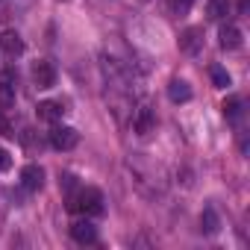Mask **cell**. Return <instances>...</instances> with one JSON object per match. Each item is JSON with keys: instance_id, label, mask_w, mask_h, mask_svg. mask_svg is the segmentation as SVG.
I'll use <instances>...</instances> for the list:
<instances>
[{"instance_id": "6da1fadb", "label": "cell", "mask_w": 250, "mask_h": 250, "mask_svg": "<svg viewBox=\"0 0 250 250\" xmlns=\"http://www.w3.org/2000/svg\"><path fill=\"white\" fill-rule=\"evenodd\" d=\"M71 212H83V215H100L103 212V194L97 188H80L71 200H68Z\"/></svg>"}, {"instance_id": "7a4b0ae2", "label": "cell", "mask_w": 250, "mask_h": 250, "mask_svg": "<svg viewBox=\"0 0 250 250\" xmlns=\"http://www.w3.org/2000/svg\"><path fill=\"white\" fill-rule=\"evenodd\" d=\"M77 142H80V133L74 127L53 124V130H50V147H56V150H74Z\"/></svg>"}, {"instance_id": "3957f363", "label": "cell", "mask_w": 250, "mask_h": 250, "mask_svg": "<svg viewBox=\"0 0 250 250\" xmlns=\"http://www.w3.org/2000/svg\"><path fill=\"white\" fill-rule=\"evenodd\" d=\"M33 80H36L39 88H53V85H56V68H53V62L39 59V62L33 65Z\"/></svg>"}, {"instance_id": "277c9868", "label": "cell", "mask_w": 250, "mask_h": 250, "mask_svg": "<svg viewBox=\"0 0 250 250\" xmlns=\"http://www.w3.org/2000/svg\"><path fill=\"white\" fill-rule=\"evenodd\" d=\"M200 47H203V30L200 27H188L180 36V50L188 53V56H194V53H200Z\"/></svg>"}, {"instance_id": "5b68a950", "label": "cell", "mask_w": 250, "mask_h": 250, "mask_svg": "<svg viewBox=\"0 0 250 250\" xmlns=\"http://www.w3.org/2000/svg\"><path fill=\"white\" fill-rule=\"evenodd\" d=\"M0 50L15 59V56L24 53V39H21L15 30H3V33H0Z\"/></svg>"}, {"instance_id": "8992f818", "label": "cell", "mask_w": 250, "mask_h": 250, "mask_svg": "<svg viewBox=\"0 0 250 250\" xmlns=\"http://www.w3.org/2000/svg\"><path fill=\"white\" fill-rule=\"evenodd\" d=\"M21 186H24L27 191H39V188L44 186V168H42V165H27V168L21 171Z\"/></svg>"}, {"instance_id": "52a82bcc", "label": "cell", "mask_w": 250, "mask_h": 250, "mask_svg": "<svg viewBox=\"0 0 250 250\" xmlns=\"http://www.w3.org/2000/svg\"><path fill=\"white\" fill-rule=\"evenodd\" d=\"M36 112H39L42 121H50V124H59L62 115H65V109H62L59 100H42V103L36 106Z\"/></svg>"}, {"instance_id": "ba28073f", "label": "cell", "mask_w": 250, "mask_h": 250, "mask_svg": "<svg viewBox=\"0 0 250 250\" xmlns=\"http://www.w3.org/2000/svg\"><path fill=\"white\" fill-rule=\"evenodd\" d=\"M71 238L80 241V244H94V241H97V229H94L91 221H77V224L71 227Z\"/></svg>"}, {"instance_id": "9c48e42d", "label": "cell", "mask_w": 250, "mask_h": 250, "mask_svg": "<svg viewBox=\"0 0 250 250\" xmlns=\"http://www.w3.org/2000/svg\"><path fill=\"white\" fill-rule=\"evenodd\" d=\"M241 42H244V36H241L238 27H232V24L221 27V47H224V50H238Z\"/></svg>"}, {"instance_id": "30bf717a", "label": "cell", "mask_w": 250, "mask_h": 250, "mask_svg": "<svg viewBox=\"0 0 250 250\" xmlns=\"http://www.w3.org/2000/svg\"><path fill=\"white\" fill-rule=\"evenodd\" d=\"M168 97H171L174 103H188V100H191V85H188L186 80H171V83H168Z\"/></svg>"}, {"instance_id": "8fae6325", "label": "cell", "mask_w": 250, "mask_h": 250, "mask_svg": "<svg viewBox=\"0 0 250 250\" xmlns=\"http://www.w3.org/2000/svg\"><path fill=\"white\" fill-rule=\"evenodd\" d=\"M133 127H136V133H139V136H147V133L153 130V112H150L147 106H142V109L136 112V121H133Z\"/></svg>"}, {"instance_id": "7c38bea8", "label": "cell", "mask_w": 250, "mask_h": 250, "mask_svg": "<svg viewBox=\"0 0 250 250\" xmlns=\"http://www.w3.org/2000/svg\"><path fill=\"white\" fill-rule=\"evenodd\" d=\"M224 115H227V121H232V124H238L241 121V115H244V103H241V97H229V100H224Z\"/></svg>"}, {"instance_id": "4fadbf2b", "label": "cell", "mask_w": 250, "mask_h": 250, "mask_svg": "<svg viewBox=\"0 0 250 250\" xmlns=\"http://www.w3.org/2000/svg\"><path fill=\"white\" fill-rule=\"evenodd\" d=\"M15 103V83L9 80V74L0 80V106H12Z\"/></svg>"}, {"instance_id": "5bb4252c", "label": "cell", "mask_w": 250, "mask_h": 250, "mask_svg": "<svg viewBox=\"0 0 250 250\" xmlns=\"http://www.w3.org/2000/svg\"><path fill=\"white\" fill-rule=\"evenodd\" d=\"M206 12H209V18L221 21L224 15H229V0H209V3H206Z\"/></svg>"}, {"instance_id": "9a60e30c", "label": "cell", "mask_w": 250, "mask_h": 250, "mask_svg": "<svg viewBox=\"0 0 250 250\" xmlns=\"http://www.w3.org/2000/svg\"><path fill=\"white\" fill-rule=\"evenodd\" d=\"M209 77H212V83H215V88H227L232 80H229V74H227V68H221V65H212L209 68Z\"/></svg>"}, {"instance_id": "2e32d148", "label": "cell", "mask_w": 250, "mask_h": 250, "mask_svg": "<svg viewBox=\"0 0 250 250\" xmlns=\"http://www.w3.org/2000/svg\"><path fill=\"white\" fill-rule=\"evenodd\" d=\"M200 224H203V232H206V235H215V232H218V227H221V224H218V215H215L212 209H203Z\"/></svg>"}, {"instance_id": "e0dca14e", "label": "cell", "mask_w": 250, "mask_h": 250, "mask_svg": "<svg viewBox=\"0 0 250 250\" xmlns=\"http://www.w3.org/2000/svg\"><path fill=\"white\" fill-rule=\"evenodd\" d=\"M191 3H194V0H174V9H177V15H186V12L191 9Z\"/></svg>"}, {"instance_id": "ac0fdd59", "label": "cell", "mask_w": 250, "mask_h": 250, "mask_svg": "<svg viewBox=\"0 0 250 250\" xmlns=\"http://www.w3.org/2000/svg\"><path fill=\"white\" fill-rule=\"evenodd\" d=\"M0 136H15V130H12V124L3 118V112H0Z\"/></svg>"}, {"instance_id": "d6986e66", "label": "cell", "mask_w": 250, "mask_h": 250, "mask_svg": "<svg viewBox=\"0 0 250 250\" xmlns=\"http://www.w3.org/2000/svg\"><path fill=\"white\" fill-rule=\"evenodd\" d=\"M9 165H12V159H9V153H6L3 147H0V171H6Z\"/></svg>"}, {"instance_id": "ffe728a7", "label": "cell", "mask_w": 250, "mask_h": 250, "mask_svg": "<svg viewBox=\"0 0 250 250\" xmlns=\"http://www.w3.org/2000/svg\"><path fill=\"white\" fill-rule=\"evenodd\" d=\"M238 9H241V12H247V9H250V0H241V3H238Z\"/></svg>"}]
</instances>
